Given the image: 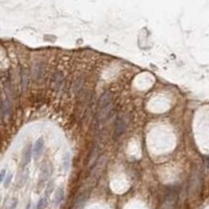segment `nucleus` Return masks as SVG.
<instances>
[{"label": "nucleus", "instance_id": "obj_3", "mask_svg": "<svg viewBox=\"0 0 209 209\" xmlns=\"http://www.w3.org/2000/svg\"><path fill=\"white\" fill-rule=\"evenodd\" d=\"M43 148H44V141H43L42 138H39L36 141V143L34 145V148H33V153H34L35 159H39V157L42 155Z\"/></svg>", "mask_w": 209, "mask_h": 209}, {"label": "nucleus", "instance_id": "obj_5", "mask_svg": "<svg viewBox=\"0 0 209 209\" xmlns=\"http://www.w3.org/2000/svg\"><path fill=\"white\" fill-rule=\"evenodd\" d=\"M111 110H112V106L109 105L107 107L102 108V109H99L98 110V113H97V120H98L99 122L104 121V120L107 119L108 115L110 114Z\"/></svg>", "mask_w": 209, "mask_h": 209}, {"label": "nucleus", "instance_id": "obj_4", "mask_svg": "<svg viewBox=\"0 0 209 209\" xmlns=\"http://www.w3.org/2000/svg\"><path fill=\"white\" fill-rule=\"evenodd\" d=\"M111 99H112V94L110 92H105L99 98L98 102V110L99 109H102L107 106L111 105Z\"/></svg>", "mask_w": 209, "mask_h": 209}, {"label": "nucleus", "instance_id": "obj_18", "mask_svg": "<svg viewBox=\"0 0 209 209\" xmlns=\"http://www.w3.org/2000/svg\"><path fill=\"white\" fill-rule=\"evenodd\" d=\"M12 179H13V174H8L7 176V178H5V181H4V187H8L10 183L12 182Z\"/></svg>", "mask_w": 209, "mask_h": 209}, {"label": "nucleus", "instance_id": "obj_9", "mask_svg": "<svg viewBox=\"0 0 209 209\" xmlns=\"http://www.w3.org/2000/svg\"><path fill=\"white\" fill-rule=\"evenodd\" d=\"M43 73H44V67H43V65L42 64L35 65V67H34V72H33L34 78L38 80L43 75Z\"/></svg>", "mask_w": 209, "mask_h": 209}, {"label": "nucleus", "instance_id": "obj_20", "mask_svg": "<svg viewBox=\"0 0 209 209\" xmlns=\"http://www.w3.org/2000/svg\"><path fill=\"white\" fill-rule=\"evenodd\" d=\"M1 116L3 117V114H2V104H0V118H1Z\"/></svg>", "mask_w": 209, "mask_h": 209}, {"label": "nucleus", "instance_id": "obj_11", "mask_svg": "<svg viewBox=\"0 0 209 209\" xmlns=\"http://www.w3.org/2000/svg\"><path fill=\"white\" fill-rule=\"evenodd\" d=\"M2 114H3L4 118H7L8 114H10V104H8L7 99H4L2 102Z\"/></svg>", "mask_w": 209, "mask_h": 209}, {"label": "nucleus", "instance_id": "obj_8", "mask_svg": "<svg viewBox=\"0 0 209 209\" xmlns=\"http://www.w3.org/2000/svg\"><path fill=\"white\" fill-rule=\"evenodd\" d=\"M28 81H30V73H28L27 69H22L21 71V84L23 89L28 86Z\"/></svg>", "mask_w": 209, "mask_h": 209}, {"label": "nucleus", "instance_id": "obj_6", "mask_svg": "<svg viewBox=\"0 0 209 209\" xmlns=\"http://www.w3.org/2000/svg\"><path fill=\"white\" fill-rule=\"evenodd\" d=\"M63 80H64V75H63V73L61 72V71H58V72H56L53 74L51 84H52V86L56 88V89H58V88L61 87Z\"/></svg>", "mask_w": 209, "mask_h": 209}, {"label": "nucleus", "instance_id": "obj_2", "mask_svg": "<svg viewBox=\"0 0 209 209\" xmlns=\"http://www.w3.org/2000/svg\"><path fill=\"white\" fill-rule=\"evenodd\" d=\"M176 200H177L176 193H168L167 196L164 198V200H163V203H162V205H161V207H160V209H174Z\"/></svg>", "mask_w": 209, "mask_h": 209}, {"label": "nucleus", "instance_id": "obj_1", "mask_svg": "<svg viewBox=\"0 0 209 209\" xmlns=\"http://www.w3.org/2000/svg\"><path fill=\"white\" fill-rule=\"evenodd\" d=\"M128 125V121L125 117H118L115 122V129H114V136L116 137H120L124 134V132L125 131Z\"/></svg>", "mask_w": 209, "mask_h": 209}, {"label": "nucleus", "instance_id": "obj_16", "mask_svg": "<svg viewBox=\"0 0 209 209\" xmlns=\"http://www.w3.org/2000/svg\"><path fill=\"white\" fill-rule=\"evenodd\" d=\"M48 175H49V171H48L47 167L43 168L42 174H41V181H42V182H45V181H46V179H47Z\"/></svg>", "mask_w": 209, "mask_h": 209}, {"label": "nucleus", "instance_id": "obj_7", "mask_svg": "<svg viewBox=\"0 0 209 209\" xmlns=\"http://www.w3.org/2000/svg\"><path fill=\"white\" fill-rule=\"evenodd\" d=\"M31 153H33V150H31L30 144H28L27 147L25 148L24 153H23V164L24 165H26L30 163V158H31Z\"/></svg>", "mask_w": 209, "mask_h": 209}, {"label": "nucleus", "instance_id": "obj_12", "mask_svg": "<svg viewBox=\"0 0 209 209\" xmlns=\"http://www.w3.org/2000/svg\"><path fill=\"white\" fill-rule=\"evenodd\" d=\"M63 165H64L65 170L67 171L69 170V165H70V155L68 153L65 154L64 158H63Z\"/></svg>", "mask_w": 209, "mask_h": 209}, {"label": "nucleus", "instance_id": "obj_19", "mask_svg": "<svg viewBox=\"0 0 209 209\" xmlns=\"http://www.w3.org/2000/svg\"><path fill=\"white\" fill-rule=\"evenodd\" d=\"M5 177H7V170H2L1 171H0V183L5 179Z\"/></svg>", "mask_w": 209, "mask_h": 209}, {"label": "nucleus", "instance_id": "obj_15", "mask_svg": "<svg viewBox=\"0 0 209 209\" xmlns=\"http://www.w3.org/2000/svg\"><path fill=\"white\" fill-rule=\"evenodd\" d=\"M83 83H84V79H79L76 80L75 83H74V86H73V90L74 92H76V91H79L81 89V87L83 86Z\"/></svg>", "mask_w": 209, "mask_h": 209}, {"label": "nucleus", "instance_id": "obj_17", "mask_svg": "<svg viewBox=\"0 0 209 209\" xmlns=\"http://www.w3.org/2000/svg\"><path fill=\"white\" fill-rule=\"evenodd\" d=\"M85 201H86V197L85 196H80L75 201V206L76 207H80V206H82L83 204H84Z\"/></svg>", "mask_w": 209, "mask_h": 209}, {"label": "nucleus", "instance_id": "obj_14", "mask_svg": "<svg viewBox=\"0 0 209 209\" xmlns=\"http://www.w3.org/2000/svg\"><path fill=\"white\" fill-rule=\"evenodd\" d=\"M47 206V199L46 198H41L40 201L37 204V209H44Z\"/></svg>", "mask_w": 209, "mask_h": 209}, {"label": "nucleus", "instance_id": "obj_10", "mask_svg": "<svg viewBox=\"0 0 209 209\" xmlns=\"http://www.w3.org/2000/svg\"><path fill=\"white\" fill-rule=\"evenodd\" d=\"M63 199H64V189L63 188H58L56 194H54V203H56V205H59L63 201Z\"/></svg>", "mask_w": 209, "mask_h": 209}, {"label": "nucleus", "instance_id": "obj_21", "mask_svg": "<svg viewBox=\"0 0 209 209\" xmlns=\"http://www.w3.org/2000/svg\"><path fill=\"white\" fill-rule=\"evenodd\" d=\"M26 209H30V204H28V206H27V208H26Z\"/></svg>", "mask_w": 209, "mask_h": 209}, {"label": "nucleus", "instance_id": "obj_13", "mask_svg": "<svg viewBox=\"0 0 209 209\" xmlns=\"http://www.w3.org/2000/svg\"><path fill=\"white\" fill-rule=\"evenodd\" d=\"M96 158H97V151L96 150H93L92 151V153L90 154V156H89V161H88V166H91V165L93 164L94 163V161L96 160Z\"/></svg>", "mask_w": 209, "mask_h": 209}]
</instances>
